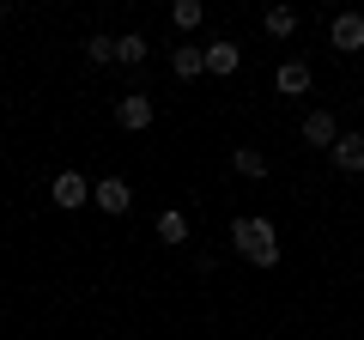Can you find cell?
Returning a JSON list of instances; mask_svg holds the SVG:
<instances>
[{"instance_id": "cell-8", "label": "cell", "mask_w": 364, "mask_h": 340, "mask_svg": "<svg viewBox=\"0 0 364 340\" xmlns=\"http://www.w3.org/2000/svg\"><path fill=\"white\" fill-rule=\"evenodd\" d=\"M304 140H310V146H334L340 140L334 116H328V110H310V116H304Z\"/></svg>"}, {"instance_id": "cell-14", "label": "cell", "mask_w": 364, "mask_h": 340, "mask_svg": "<svg viewBox=\"0 0 364 340\" xmlns=\"http://www.w3.org/2000/svg\"><path fill=\"white\" fill-rule=\"evenodd\" d=\"M158 237H164V243H188V219H182L176 207H170V213H158Z\"/></svg>"}, {"instance_id": "cell-15", "label": "cell", "mask_w": 364, "mask_h": 340, "mask_svg": "<svg viewBox=\"0 0 364 340\" xmlns=\"http://www.w3.org/2000/svg\"><path fill=\"white\" fill-rule=\"evenodd\" d=\"M170 18H176L182 31H195L200 18H207V6H200V0H176V6H170Z\"/></svg>"}, {"instance_id": "cell-16", "label": "cell", "mask_w": 364, "mask_h": 340, "mask_svg": "<svg viewBox=\"0 0 364 340\" xmlns=\"http://www.w3.org/2000/svg\"><path fill=\"white\" fill-rule=\"evenodd\" d=\"M85 55H91L97 67H104V61H116V37H91V43H85Z\"/></svg>"}, {"instance_id": "cell-5", "label": "cell", "mask_w": 364, "mask_h": 340, "mask_svg": "<svg viewBox=\"0 0 364 340\" xmlns=\"http://www.w3.org/2000/svg\"><path fill=\"white\" fill-rule=\"evenodd\" d=\"M116 122H122V128H134V134L152 128V97H146V92H128V97L116 104Z\"/></svg>"}, {"instance_id": "cell-11", "label": "cell", "mask_w": 364, "mask_h": 340, "mask_svg": "<svg viewBox=\"0 0 364 340\" xmlns=\"http://www.w3.org/2000/svg\"><path fill=\"white\" fill-rule=\"evenodd\" d=\"M231 170L261 183V176H267V152H255V146H237V152H231Z\"/></svg>"}, {"instance_id": "cell-2", "label": "cell", "mask_w": 364, "mask_h": 340, "mask_svg": "<svg viewBox=\"0 0 364 340\" xmlns=\"http://www.w3.org/2000/svg\"><path fill=\"white\" fill-rule=\"evenodd\" d=\"M328 43H334L340 55L364 49V13H334V25H328Z\"/></svg>"}, {"instance_id": "cell-3", "label": "cell", "mask_w": 364, "mask_h": 340, "mask_svg": "<svg viewBox=\"0 0 364 340\" xmlns=\"http://www.w3.org/2000/svg\"><path fill=\"white\" fill-rule=\"evenodd\" d=\"M49 195H55V207H61V213H73V207H85V201H91V183L79 176V170H61Z\"/></svg>"}, {"instance_id": "cell-10", "label": "cell", "mask_w": 364, "mask_h": 340, "mask_svg": "<svg viewBox=\"0 0 364 340\" xmlns=\"http://www.w3.org/2000/svg\"><path fill=\"white\" fill-rule=\"evenodd\" d=\"M170 67H176V79H200V73H207V49H195V43H188V49L170 55Z\"/></svg>"}, {"instance_id": "cell-13", "label": "cell", "mask_w": 364, "mask_h": 340, "mask_svg": "<svg viewBox=\"0 0 364 340\" xmlns=\"http://www.w3.org/2000/svg\"><path fill=\"white\" fill-rule=\"evenodd\" d=\"M261 25H267V37H291V31H298V13H291V6H267Z\"/></svg>"}, {"instance_id": "cell-9", "label": "cell", "mask_w": 364, "mask_h": 340, "mask_svg": "<svg viewBox=\"0 0 364 340\" xmlns=\"http://www.w3.org/2000/svg\"><path fill=\"white\" fill-rule=\"evenodd\" d=\"M273 85H279V92H286V97L310 92V61H286V67H279V73H273Z\"/></svg>"}, {"instance_id": "cell-1", "label": "cell", "mask_w": 364, "mask_h": 340, "mask_svg": "<svg viewBox=\"0 0 364 340\" xmlns=\"http://www.w3.org/2000/svg\"><path fill=\"white\" fill-rule=\"evenodd\" d=\"M231 243H237V255L255 262V267H273V262H279V237H273L267 219H237V225H231Z\"/></svg>"}, {"instance_id": "cell-12", "label": "cell", "mask_w": 364, "mask_h": 340, "mask_svg": "<svg viewBox=\"0 0 364 340\" xmlns=\"http://www.w3.org/2000/svg\"><path fill=\"white\" fill-rule=\"evenodd\" d=\"M116 61H122V67H140V61H146V37H140V31L116 37Z\"/></svg>"}, {"instance_id": "cell-4", "label": "cell", "mask_w": 364, "mask_h": 340, "mask_svg": "<svg viewBox=\"0 0 364 340\" xmlns=\"http://www.w3.org/2000/svg\"><path fill=\"white\" fill-rule=\"evenodd\" d=\"M328 158H334L340 176H358V170H364V134H340V140L328 146Z\"/></svg>"}, {"instance_id": "cell-7", "label": "cell", "mask_w": 364, "mask_h": 340, "mask_svg": "<svg viewBox=\"0 0 364 340\" xmlns=\"http://www.w3.org/2000/svg\"><path fill=\"white\" fill-rule=\"evenodd\" d=\"M237 67H243V49H237V43H207V73H219V79H231Z\"/></svg>"}, {"instance_id": "cell-6", "label": "cell", "mask_w": 364, "mask_h": 340, "mask_svg": "<svg viewBox=\"0 0 364 340\" xmlns=\"http://www.w3.org/2000/svg\"><path fill=\"white\" fill-rule=\"evenodd\" d=\"M91 201H97L104 213H128V207H134V188L122 183V176H104V183L91 188Z\"/></svg>"}]
</instances>
